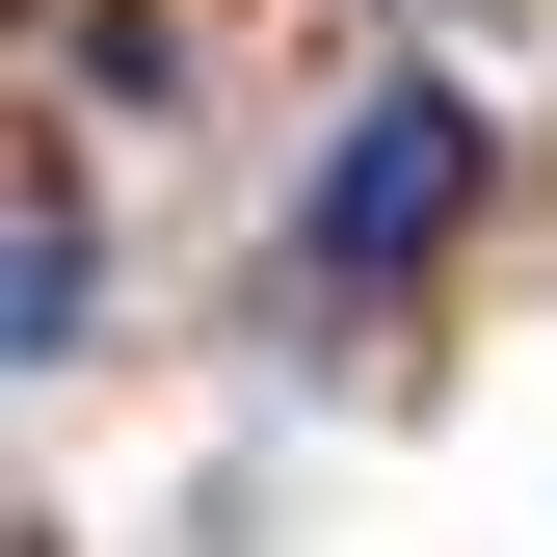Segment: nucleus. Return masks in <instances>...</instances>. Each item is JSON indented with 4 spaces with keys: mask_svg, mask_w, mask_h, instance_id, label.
<instances>
[{
    "mask_svg": "<svg viewBox=\"0 0 557 557\" xmlns=\"http://www.w3.org/2000/svg\"><path fill=\"white\" fill-rule=\"evenodd\" d=\"M0 345H27V372H81V345H107V239H81V160H27V213H0Z\"/></svg>",
    "mask_w": 557,
    "mask_h": 557,
    "instance_id": "obj_2",
    "label": "nucleus"
},
{
    "mask_svg": "<svg viewBox=\"0 0 557 557\" xmlns=\"http://www.w3.org/2000/svg\"><path fill=\"white\" fill-rule=\"evenodd\" d=\"M451 213H478V107L451 81H372V107L319 133V186H293V293H398Z\"/></svg>",
    "mask_w": 557,
    "mask_h": 557,
    "instance_id": "obj_1",
    "label": "nucleus"
}]
</instances>
